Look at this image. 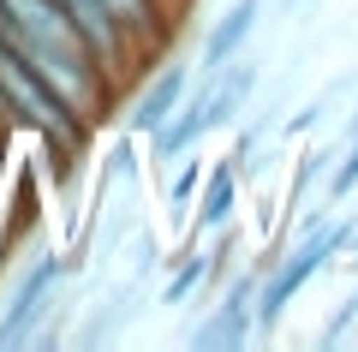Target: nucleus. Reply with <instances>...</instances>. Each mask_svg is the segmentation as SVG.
Listing matches in <instances>:
<instances>
[{
  "instance_id": "obj_1",
  "label": "nucleus",
  "mask_w": 358,
  "mask_h": 352,
  "mask_svg": "<svg viewBox=\"0 0 358 352\" xmlns=\"http://www.w3.org/2000/svg\"><path fill=\"white\" fill-rule=\"evenodd\" d=\"M352 245H358V221H322L293 245V257H275L268 275L257 281V335H275L281 316H287V304L317 281V269L334 263V257H346Z\"/></svg>"
},
{
  "instance_id": "obj_2",
  "label": "nucleus",
  "mask_w": 358,
  "mask_h": 352,
  "mask_svg": "<svg viewBox=\"0 0 358 352\" xmlns=\"http://www.w3.org/2000/svg\"><path fill=\"white\" fill-rule=\"evenodd\" d=\"M66 275H72V257H60V251H48L30 275H18L13 299H6V311H0V352L30 346V335L42 328V316H48V304H54V293H60Z\"/></svg>"
},
{
  "instance_id": "obj_3",
  "label": "nucleus",
  "mask_w": 358,
  "mask_h": 352,
  "mask_svg": "<svg viewBox=\"0 0 358 352\" xmlns=\"http://www.w3.org/2000/svg\"><path fill=\"white\" fill-rule=\"evenodd\" d=\"M257 269H245V275H233V287H227V299L215 304V311L203 316V323L192 328V352H209V346H227V352H239L245 340L257 335Z\"/></svg>"
},
{
  "instance_id": "obj_4",
  "label": "nucleus",
  "mask_w": 358,
  "mask_h": 352,
  "mask_svg": "<svg viewBox=\"0 0 358 352\" xmlns=\"http://www.w3.org/2000/svg\"><path fill=\"white\" fill-rule=\"evenodd\" d=\"M66 18H72V30L84 36V48L96 54V60L108 66L114 78H131V66H138V54H131L126 30L114 24V13H108V0H60Z\"/></svg>"
},
{
  "instance_id": "obj_5",
  "label": "nucleus",
  "mask_w": 358,
  "mask_h": 352,
  "mask_svg": "<svg viewBox=\"0 0 358 352\" xmlns=\"http://www.w3.org/2000/svg\"><path fill=\"white\" fill-rule=\"evenodd\" d=\"M48 221V203H42V167L36 155L13 162V179H6V221H0V257L13 251L18 239H30L36 227Z\"/></svg>"
},
{
  "instance_id": "obj_6",
  "label": "nucleus",
  "mask_w": 358,
  "mask_h": 352,
  "mask_svg": "<svg viewBox=\"0 0 358 352\" xmlns=\"http://www.w3.org/2000/svg\"><path fill=\"white\" fill-rule=\"evenodd\" d=\"M185 84H192V72H185V66H155V78L138 90V101H131V113H126V132H131V138L162 132L167 113H173L179 96H185Z\"/></svg>"
},
{
  "instance_id": "obj_7",
  "label": "nucleus",
  "mask_w": 358,
  "mask_h": 352,
  "mask_svg": "<svg viewBox=\"0 0 358 352\" xmlns=\"http://www.w3.org/2000/svg\"><path fill=\"white\" fill-rule=\"evenodd\" d=\"M257 18H263V0H233L227 13L215 18V30H209V36H203V54H197V78L221 72V66H227L233 54H239L245 42H251Z\"/></svg>"
},
{
  "instance_id": "obj_8",
  "label": "nucleus",
  "mask_w": 358,
  "mask_h": 352,
  "mask_svg": "<svg viewBox=\"0 0 358 352\" xmlns=\"http://www.w3.org/2000/svg\"><path fill=\"white\" fill-rule=\"evenodd\" d=\"M233 209H239V167H233V162L203 167V185H197V233L227 227Z\"/></svg>"
},
{
  "instance_id": "obj_9",
  "label": "nucleus",
  "mask_w": 358,
  "mask_h": 352,
  "mask_svg": "<svg viewBox=\"0 0 358 352\" xmlns=\"http://www.w3.org/2000/svg\"><path fill=\"white\" fill-rule=\"evenodd\" d=\"M197 239H203V233L192 227V239L173 257V275H167V287H162V304H192L197 293H209V251Z\"/></svg>"
},
{
  "instance_id": "obj_10",
  "label": "nucleus",
  "mask_w": 358,
  "mask_h": 352,
  "mask_svg": "<svg viewBox=\"0 0 358 352\" xmlns=\"http://www.w3.org/2000/svg\"><path fill=\"white\" fill-rule=\"evenodd\" d=\"M108 13H114V24L126 30V42H131V54L143 60V48L150 42H162V18H167V0H108Z\"/></svg>"
},
{
  "instance_id": "obj_11",
  "label": "nucleus",
  "mask_w": 358,
  "mask_h": 352,
  "mask_svg": "<svg viewBox=\"0 0 358 352\" xmlns=\"http://www.w3.org/2000/svg\"><path fill=\"white\" fill-rule=\"evenodd\" d=\"M96 179H102L108 191H120V185H138V138H131V132L108 143V155H102V174H96Z\"/></svg>"
},
{
  "instance_id": "obj_12",
  "label": "nucleus",
  "mask_w": 358,
  "mask_h": 352,
  "mask_svg": "<svg viewBox=\"0 0 358 352\" xmlns=\"http://www.w3.org/2000/svg\"><path fill=\"white\" fill-rule=\"evenodd\" d=\"M179 174H173V185H167V215H173V221H185V215H192V197H197V185H203V155H179Z\"/></svg>"
},
{
  "instance_id": "obj_13",
  "label": "nucleus",
  "mask_w": 358,
  "mask_h": 352,
  "mask_svg": "<svg viewBox=\"0 0 358 352\" xmlns=\"http://www.w3.org/2000/svg\"><path fill=\"white\" fill-rule=\"evenodd\" d=\"M358 191V132L346 138V150H341V167L329 174V203H346Z\"/></svg>"
},
{
  "instance_id": "obj_14",
  "label": "nucleus",
  "mask_w": 358,
  "mask_h": 352,
  "mask_svg": "<svg viewBox=\"0 0 358 352\" xmlns=\"http://www.w3.org/2000/svg\"><path fill=\"white\" fill-rule=\"evenodd\" d=\"M322 167H329V150H305V155H299V174L287 179V209H293V203L322 179Z\"/></svg>"
},
{
  "instance_id": "obj_15",
  "label": "nucleus",
  "mask_w": 358,
  "mask_h": 352,
  "mask_svg": "<svg viewBox=\"0 0 358 352\" xmlns=\"http://www.w3.org/2000/svg\"><path fill=\"white\" fill-rule=\"evenodd\" d=\"M131 257H138V263H131V281H150L155 269H162V251H155V233H143V227H131Z\"/></svg>"
},
{
  "instance_id": "obj_16",
  "label": "nucleus",
  "mask_w": 358,
  "mask_h": 352,
  "mask_svg": "<svg viewBox=\"0 0 358 352\" xmlns=\"http://www.w3.org/2000/svg\"><path fill=\"white\" fill-rule=\"evenodd\" d=\"M131 227H138V221H131V215H114V221H108V233H102V239H96V257H102V263H108V257L120 251V239H126Z\"/></svg>"
},
{
  "instance_id": "obj_17",
  "label": "nucleus",
  "mask_w": 358,
  "mask_h": 352,
  "mask_svg": "<svg viewBox=\"0 0 358 352\" xmlns=\"http://www.w3.org/2000/svg\"><path fill=\"white\" fill-rule=\"evenodd\" d=\"M352 323H358V293H352V299H346L341 311L329 316V328H322V346H334V340H341V335H346V328H352Z\"/></svg>"
},
{
  "instance_id": "obj_18",
  "label": "nucleus",
  "mask_w": 358,
  "mask_h": 352,
  "mask_svg": "<svg viewBox=\"0 0 358 352\" xmlns=\"http://www.w3.org/2000/svg\"><path fill=\"white\" fill-rule=\"evenodd\" d=\"M317 120H322V101H305V108H299L293 120H287V138H299V132H310Z\"/></svg>"
},
{
  "instance_id": "obj_19",
  "label": "nucleus",
  "mask_w": 358,
  "mask_h": 352,
  "mask_svg": "<svg viewBox=\"0 0 358 352\" xmlns=\"http://www.w3.org/2000/svg\"><path fill=\"white\" fill-rule=\"evenodd\" d=\"M287 6H305V0H287Z\"/></svg>"
}]
</instances>
